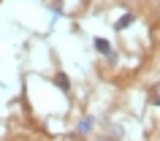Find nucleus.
Wrapping results in <instances>:
<instances>
[{
	"label": "nucleus",
	"instance_id": "obj_1",
	"mask_svg": "<svg viewBox=\"0 0 160 141\" xmlns=\"http://www.w3.org/2000/svg\"><path fill=\"white\" fill-rule=\"evenodd\" d=\"M92 125H95L92 117H82V119H79V125H76V133H79V136H87V133L92 130Z\"/></svg>",
	"mask_w": 160,
	"mask_h": 141
},
{
	"label": "nucleus",
	"instance_id": "obj_2",
	"mask_svg": "<svg viewBox=\"0 0 160 141\" xmlns=\"http://www.w3.org/2000/svg\"><path fill=\"white\" fill-rule=\"evenodd\" d=\"M136 22V17L133 14H122V17L117 19V22H114V30H117V33H122V30H125V27H130Z\"/></svg>",
	"mask_w": 160,
	"mask_h": 141
},
{
	"label": "nucleus",
	"instance_id": "obj_3",
	"mask_svg": "<svg viewBox=\"0 0 160 141\" xmlns=\"http://www.w3.org/2000/svg\"><path fill=\"white\" fill-rule=\"evenodd\" d=\"M54 84H57L62 92H71V79H68V73H62V71L54 73Z\"/></svg>",
	"mask_w": 160,
	"mask_h": 141
},
{
	"label": "nucleus",
	"instance_id": "obj_4",
	"mask_svg": "<svg viewBox=\"0 0 160 141\" xmlns=\"http://www.w3.org/2000/svg\"><path fill=\"white\" fill-rule=\"evenodd\" d=\"M92 46H95L98 52H101V54H109V57H114V52H111V43L106 41V38H95V41H92Z\"/></svg>",
	"mask_w": 160,
	"mask_h": 141
},
{
	"label": "nucleus",
	"instance_id": "obj_5",
	"mask_svg": "<svg viewBox=\"0 0 160 141\" xmlns=\"http://www.w3.org/2000/svg\"><path fill=\"white\" fill-rule=\"evenodd\" d=\"M149 103H152V106H160V82L149 90Z\"/></svg>",
	"mask_w": 160,
	"mask_h": 141
},
{
	"label": "nucleus",
	"instance_id": "obj_6",
	"mask_svg": "<svg viewBox=\"0 0 160 141\" xmlns=\"http://www.w3.org/2000/svg\"><path fill=\"white\" fill-rule=\"evenodd\" d=\"M101 141H103V138H101Z\"/></svg>",
	"mask_w": 160,
	"mask_h": 141
}]
</instances>
